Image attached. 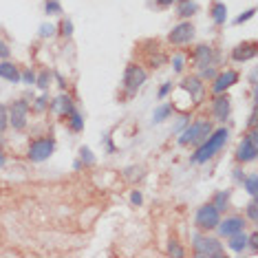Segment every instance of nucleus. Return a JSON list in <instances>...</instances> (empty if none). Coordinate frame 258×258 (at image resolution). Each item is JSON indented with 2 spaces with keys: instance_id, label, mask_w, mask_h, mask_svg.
I'll list each match as a JSON object with an SVG mask.
<instances>
[{
  "instance_id": "24",
  "label": "nucleus",
  "mask_w": 258,
  "mask_h": 258,
  "mask_svg": "<svg viewBox=\"0 0 258 258\" xmlns=\"http://www.w3.org/2000/svg\"><path fill=\"white\" fill-rule=\"evenodd\" d=\"M69 117H71V128H73V130H82V126H84V124H82V117H79L75 111H73Z\"/></svg>"
},
{
  "instance_id": "19",
  "label": "nucleus",
  "mask_w": 258,
  "mask_h": 258,
  "mask_svg": "<svg viewBox=\"0 0 258 258\" xmlns=\"http://www.w3.org/2000/svg\"><path fill=\"white\" fill-rule=\"evenodd\" d=\"M184 88H185V91H190L194 97L201 93V84H199V79H196V77H190V79H185V82H184Z\"/></svg>"
},
{
  "instance_id": "18",
  "label": "nucleus",
  "mask_w": 258,
  "mask_h": 258,
  "mask_svg": "<svg viewBox=\"0 0 258 258\" xmlns=\"http://www.w3.org/2000/svg\"><path fill=\"white\" fill-rule=\"evenodd\" d=\"M55 111L62 112V115H71V112H73L75 109L71 106V100L62 95V97H58V102H55Z\"/></svg>"
},
{
  "instance_id": "28",
  "label": "nucleus",
  "mask_w": 258,
  "mask_h": 258,
  "mask_svg": "<svg viewBox=\"0 0 258 258\" xmlns=\"http://www.w3.org/2000/svg\"><path fill=\"white\" fill-rule=\"evenodd\" d=\"M256 208H258L256 203H252L250 208H247V214H250V219H252V221H256V219H258V210H256Z\"/></svg>"
},
{
  "instance_id": "23",
  "label": "nucleus",
  "mask_w": 258,
  "mask_h": 258,
  "mask_svg": "<svg viewBox=\"0 0 258 258\" xmlns=\"http://www.w3.org/2000/svg\"><path fill=\"white\" fill-rule=\"evenodd\" d=\"M44 9H46V13H60V11H62V7H60L58 0H46Z\"/></svg>"
},
{
  "instance_id": "2",
  "label": "nucleus",
  "mask_w": 258,
  "mask_h": 258,
  "mask_svg": "<svg viewBox=\"0 0 258 258\" xmlns=\"http://www.w3.org/2000/svg\"><path fill=\"white\" fill-rule=\"evenodd\" d=\"M210 133H212V124H210V121H196V124H192L179 137V144L181 146H187V144H203L205 139L210 137Z\"/></svg>"
},
{
  "instance_id": "27",
  "label": "nucleus",
  "mask_w": 258,
  "mask_h": 258,
  "mask_svg": "<svg viewBox=\"0 0 258 258\" xmlns=\"http://www.w3.org/2000/svg\"><path fill=\"white\" fill-rule=\"evenodd\" d=\"M37 86H40V88H46V86H49V73H42V75H40V79H37Z\"/></svg>"
},
{
  "instance_id": "5",
  "label": "nucleus",
  "mask_w": 258,
  "mask_h": 258,
  "mask_svg": "<svg viewBox=\"0 0 258 258\" xmlns=\"http://www.w3.org/2000/svg\"><path fill=\"white\" fill-rule=\"evenodd\" d=\"M53 150H55V144L51 139H37L29 148V159L31 161H44V159H49L53 154Z\"/></svg>"
},
{
  "instance_id": "32",
  "label": "nucleus",
  "mask_w": 258,
  "mask_h": 258,
  "mask_svg": "<svg viewBox=\"0 0 258 258\" xmlns=\"http://www.w3.org/2000/svg\"><path fill=\"white\" fill-rule=\"evenodd\" d=\"M254 13H256L254 9H250V11H247V13H243V16H238V18H236V22H245L247 18H252V16H254Z\"/></svg>"
},
{
  "instance_id": "39",
  "label": "nucleus",
  "mask_w": 258,
  "mask_h": 258,
  "mask_svg": "<svg viewBox=\"0 0 258 258\" xmlns=\"http://www.w3.org/2000/svg\"><path fill=\"white\" fill-rule=\"evenodd\" d=\"M250 243H252V247H254V250H258V236H256V234L250 238Z\"/></svg>"
},
{
  "instance_id": "22",
  "label": "nucleus",
  "mask_w": 258,
  "mask_h": 258,
  "mask_svg": "<svg viewBox=\"0 0 258 258\" xmlns=\"http://www.w3.org/2000/svg\"><path fill=\"white\" fill-rule=\"evenodd\" d=\"M172 111V106H159L157 111H154V121H161L163 117H168Z\"/></svg>"
},
{
  "instance_id": "25",
  "label": "nucleus",
  "mask_w": 258,
  "mask_h": 258,
  "mask_svg": "<svg viewBox=\"0 0 258 258\" xmlns=\"http://www.w3.org/2000/svg\"><path fill=\"white\" fill-rule=\"evenodd\" d=\"M245 185H247V192H250V194H256V177L252 175V177H247L245 179Z\"/></svg>"
},
{
  "instance_id": "6",
  "label": "nucleus",
  "mask_w": 258,
  "mask_h": 258,
  "mask_svg": "<svg viewBox=\"0 0 258 258\" xmlns=\"http://www.w3.org/2000/svg\"><path fill=\"white\" fill-rule=\"evenodd\" d=\"M256 154H258V150H256V130H252V133L241 142L236 157L241 159V161H254Z\"/></svg>"
},
{
  "instance_id": "20",
  "label": "nucleus",
  "mask_w": 258,
  "mask_h": 258,
  "mask_svg": "<svg viewBox=\"0 0 258 258\" xmlns=\"http://www.w3.org/2000/svg\"><path fill=\"white\" fill-rule=\"evenodd\" d=\"M196 11V4L192 2V0H184V2H181V7H179V16H192V13Z\"/></svg>"
},
{
  "instance_id": "30",
  "label": "nucleus",
  "mask_w": 258,
  "mask_h": 258,
  "mask_svg": "<svg viewBox=\"0 0 258 258\" xmlns=\"http://www.w3.org/2000/svg\"><path fill=\"white\" fill-rule=\"evenodd\" d=\"M40 34L42 36H51V34H53V25H42L40 27Z\"/></svg>"
},
{
  "instance_id": "29",
  "label": "nucleus",
  "mask_w": 258,
  "mask_h": 258,
  "mask_svg": "<svg viewBox=\"0 0 258 258\" xmlns=\"http://www.w3.org/2000/svg\"><path fill=\"white\" fill-rule=\"evenodd\" d=\"M71 29H73V25H71L69 20H64V22H62V34H64V36H71V34H73Z\"/></svg>"
},
{
  "instance_id": "7",
  "label": "nucleus",
  "mask_w": 258,
  "mask_h": 258,
  "mask_svg": "<svg viewBox=\"0 0 258 258\" xmlns=\"http://www.w3.org/2000/svg\"><path fill=\"white\" fill-rule=\"evenodd\" d=\"M27 112H29V106L27 102H13L11 111H9V124L13 128H25L27 124Z\"/></svg>"
},
{
  "instance_id": "34",
  "label": "nucleus",
  "mask_w": 258,
  "mask_h": 258,
  "mask_svg": "<svg viewBox=\"0 0 258 258\" xmlns=\"http://www.w3.org/2000/svg\"><path fill=\"white\" fill-rule=\"evenodd\" d=\"M130 201H133L135 205H139V203H142V194H139V192H133V196H130Z\"/></svg>"
},
{
  "instance_id": "37",
  "label": "nucleus",
  "mask_w": 258,
  "mask_h": 258,
  "mask_svg": "<svg viewBox=\"0 0 258 258\" xmlns=\"http://www.w3.org/2000/svg\"><path fill=\"white\" fill-rule=\"evenodd\" d=\"M170 252H172V254H175V256H181V254H184V252H181L177 245H170Z\"/></svg>"
},
{
  "instance_id": "35",
  "label": "nucleus",
  "mask_w": 258,
  "mask_h": 258,
  "mask_svg": "<svg viewBox=\"0 0 258 258\" xmlns=\"http://www.w3.org/2000/svg\"><path fill=\"white\" fill-rule=\"evenodd\" d=\"M181 64H184V58H181V55H177V58H175V69H177V71H181V69H184Z\"/></svg>"
},
{
  "instance_id": "36",
  "label": "nucleus",
  "mask_w": 258,
  "mask_h": 258,
  "mask_svg": "<svg viewBox=\"0 0 258 258\" xmlns=\"http://www.w3.org/2000/svg\"><path fill=\"white\" fill-rule=\"evenodd\" d=\"M22 77H25V79H27V82H34V79H36V75H34V73H31V71H27L25 75H22Z\"/></svg>"
},
{
  "instance_id": "4",
  "label": "nucleus",
  "mask_w": 258,
  "mask_h": 258,
  "mask_svg": "<svg viewBox=\"0 0 258 258\" xmlns=\"http://www.w3.org/2000/svg\"><path fill=\"white\" fill-rule=\"evenodd\" d=\"M219 225V210L214 205H203L196 212V227L201 229H212Z\"/></svg>"
},
{
  "instance_id": "10",
  "label": "nucleus",
  "mask_w": 258,
  "mask_h": 258,
  "mask_svg": "<svg viewBox=\"0 0 258 258\" xmlns=\"http://www.w3.org/2000/svg\"><path fill=\"white\" fill-rule=\"evenodd\" d=\"M256 55V44L254 42H245V44H238L236 49H234L232 58L236 60V62H245V60H252Z\"/></svg>"
},
{
  "instance_id": "21",
  "label": "nucleus",
  "mask_w": 258,
  "mask_h": 258,
  "mask_svg": "<svg viewBox=\"0 0 258 258\" xmlns=\"http://www.w3.org/2000/svg\"><path fill=\"white\" fill-rule=\"evenodd\" d=\"M212 205H214L217 210H225V205H227V192H219Z\"/></svg>"
},
{
  "instance_id": "14",
  "label": "nucleus",
  "mask_w": 258,
  "mask_h": 258,
  "mask_svg": "<svg viewBox=\"0 0 258 258\" xmlns=\"http://www.w3.org/2000/svg\"><path fill=\"white\" fill-rule=\"evenodd\" d=\"M214 115H217L221 121H225V117L229 115V100L227 97H217V102H214Z\"/></svg>"
},
{
  "instance_id": "9",
  "label": "nucleus",
  "mask_w": 258,
  "mask_h": 258,
  "mask_svg": "<svg viewBox=\"0 0 258 258\" xmlns=\"http://www.w3.org/2000/svg\"><path fill=\"white\" fill-rule=\"evenodd\" d=\"M192 37H194V27L190 25V22H184V25L175 27L170 34V42L172 44H185V42H190Z\"/></svg>"
},
{
  "instance_id": "12",
  "label": "nucleus",
  "mask_w": 258,
  "mask_h": 258,
  "mask_svg": "<svg viewBox=\"0 0 258 258\" xmlns=\"http://www.w3.org/2000/svg\"><path fill=\"white\" fill-rule=\"evenodd\" d=\"M217 227L221 229L223 236H232V234H236V232H241L243 229V219H225L223 223L219 221Z\"/></svg>"
},
{
  "instance_id": "17",
  "label": "nucleus",
  "mask_w": 258,
  "mask_h": 258,
  "mask_svg": "<svg viewBox=\"0 0 258 258\" xmlns=\"http://www.w3.org/2000/svg\"><path fill=\"white\" fill-rule=\"evenodd\" d=\"M212 18H214V22H217V25H223V22L227 20V7H225L223 2H217L212 7Z\"/></svg>"
},
{
  "instance_id": "41",
  "label": "nucleus",
  "mask_w": 258,
  "mask_h": 258,
  "mask_svg": "<svg viewBox=\"0 0 258 258\" xmlns=\"http://www.w3.org/2000/svg\"><path fill=\"white\" fill-rule=\"evenodd\" d=\"M2 163H4V157H2V154H0V166H2Z\"/></svg>"
},
{
  "instance_id": "42",
  "label": "nucleus",
  "mask_w": 258,
  "mask_h": 258,
  "mask_svg": "<svg viewBox=\"0 0 258 258\" xmlns=\"http://www.w3.org/2000/svg\"><path fill=\"white\" fill-rule=\"evenodd\" d=\"M181 2H184V0H181Z\"/></svg>"
},
{
  "instance_id": "1",
  "label": "nucleus",
  "mask_w": 258,
  "mask_h": 258,
  "mask_svg": "<svg viewBox=\"0 0 258 258\" xmlns=\"http://www.w3.org/2000/svg\"><path fill=\"white\" fill-rule=\"evenodd\" d=\"M225 142H227V130H225V128L217 130L212 137H208L203 144H201V148L196 150V154L192 157V161H194V163L208 161L210 157H214V152H219V150H221V146H223Z\"/></svg>"
},
{
  "instance_id": "33",
  "label": "nucleus",
  "mask_w": 258,
  "mask_h": 258,
  "mask_svg": "<svg viewBox=\"0 0 258 258\" xmlns=\"http://www.w3.org/2000/svg\"><path fill=\"white\" fill-rule=\"evenodd\" d=\"M0 58H9V49L2 40H0Z\"/></svg>"
},
{
  "instance_id": "40",
  "label": "nucleus",
  "mask_w": 258,
  "mask_h": 258,
  "mask_svg": "<svg viewBox=\"0 0 258 258\" xmlns=\"http://www.w3.org/2000/svg\"><path fill=\"white\" fill-rule=\"evenodd\" d=\"M157 2H159V4H172L175 0H157Z\"/></svg>"
},
{
  "instance_id": "13",
  "label": "nucleus",
  "mask_w": 258,
  "mask_h": 258,
  "mask_svg": "<svg viewBox=\"0 0 258 258\" xmlns=\"http://www.w3.org/2000/svg\"><path fill=\"white\" fill-rule=\"evenodd\" d=\"M210 64H212V51H210V46L205 44L196 46V67L208 69Z\"/></svg>"
},
{
  "instance_id": "15",
  "label": "nucleus",
  "mask_w": 258,
  "mask_h": 258,
  "mask_svg": "<svg viewBox=\"0 0 258 258\" xmlns=\"http://www.w3.org/2000/svg\"><path fill=\"white\" fill-rule=\"evenodd\" d=\"M0 77H4L7 82H18V79H20V73H18V69L13 67V64L4 62V64H0Z\"/></svg>"
},
{
  "instance_id": "31",
  "label": "nucleus",
  "mask_w": 258,
  "mask_h": 258,
  "mask_svg": "<svg viewBox=\"0 0 258 258\" xmlns=\"http://www.w3.org/2000/svg\"><path fill=\"white\" fill-rule=\"evenodd\" d=\"M82 159H86V163H93V161H95V159L91 157V150H88V148H82Z\"/></svg>"
},
{
  "instance_id": "11",
  "label": "nucleus",
  "mask_w": 258,
  "mask_h": 258,
  "mask_svg": "<svg viewBox=\"0 0 258 258\" xmlns=\"http://www.w3.org/2000/svg\"><path fill=\"white\" fill-rule=\"evenodd\" d=\"M236 79H238V75L236 71H225L221 73L217 77V82H214V93H223V91H227L232 84H236Z\"/></svg>"
},
{
  "instance_id": "3",
  "label": "nucleus",
  "mask_w": 258,
  "mask_h": 258,
  "mask_svg": "<svg viewBox=\"0 0 258 258\" xmlns=\"http://www.w3.org/2000/svg\"><path fill=\"white\" fill-rule=\"evenodd\" d=\"M194 252L199 256H223V247L217 238H205V236H194Z\"/></svg>"
},
{
  "instance_id": "16",
  "label": "nucleus",
  "mask_w": 258,
  "mask_h": 258,
  "mask_svg": "<svg viewBox=\"0 0 258 258\" xmlns=\"http://www.w3.org/2000/svg\"><path fill=\"white\" fill-rule=\"evenodd\" d=\"M229 247H232L234 252H243L247 247V236L243 234V229L241 232H236V234H232L229 236Z\"/></svg>"
},
{
  "instance_id": "38",
  "label": "nucleus",
  "mask_w": 258,
  "mask_h": 258,
  "mask_svg": "<svg viewBox=\"0 0 258 258\" xmlns=\"http://www.w3.org/2000/svg\"><path fill=\"white\" fill-rule=\"evenodd\" d=\"M168 91H170V84H166V86H161V91H159V95H168Z\"/></svg>"
},
{
  "instance_id": "8",
  "label": "nucleus",
  "mask_w": 258,
  "mask_h": 258,
  "mask_svg": "<svg viewBox=\"0 0 258 258\" xmlns=\"http://www.w3.org/2000/svg\"><path fill=\"white\" fill-rule=\"evenodd\" d=\"M144 82H146V73H144V69H139V67H128V69H126L124 84H126V88H128L130 93L137 91Z\"/></svg>"
},
{
  "instance_id": "26",
  "label": "nucleus",
  "mask_w": 258,
  "mask_h": 258,
  "mask_svg": "<svg viewBox=\"0 0 258 258\" xmlns=\"http://www.w3.org/2000/svg\"><path fill=\"white\" fill-rule=\"evenodd\" d=\"M7 111H4V106H0V133H2V128L7 126Z\"/></svg>"
}]
</instances>
